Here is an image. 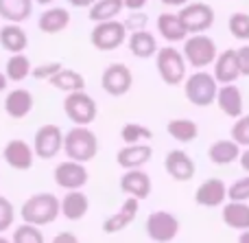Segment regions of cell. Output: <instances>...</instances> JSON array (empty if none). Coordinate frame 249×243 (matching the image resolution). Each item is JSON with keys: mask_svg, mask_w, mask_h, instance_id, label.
Instances as JSON below:
<instances>
[{"mask_svg": "<svg viewBox=\"0 0 249 243\" xmlns=\"http://www.w3.org/2000/svg\"><path fill=\"white\" fill-rule=\"evenodd\" d=\"M64 153L68 160L88 165L99 153V138L90 127L74 125L72 130H68L64 134Z\"/></svg>", "mask_w": 249, "mask_h": 243, "instance_id": "cell-1", "label": "cell"}, {"mask_svg": "<svg viewBox=\"0 0 249 243\" xmlns=\"http://www.w3.org/2000/svg\"><path fill=\"white\" fill-rule=\"evenodd\" d=\"M59 215H61V204L53 193H35L20 208L22 222L31 224V226H37V228L53 224Z\"/></svg>", "mask_w": 249, "mask_h": 243, "instance_id": "cell-2", "label": "cell"}, {"mask_svg": "<svg viewBox=\"0 0 249 243\" xmlns=\"http://www.w3.org/2000/svg\"><path fill=\"white\" fill-rule=\"evenodd\" d=\"M155 68H158V75L166 86H179V83L186 81V64L184 53L177 51L175 46H162L158 53H155Z\"/></svg>", "mask_w": 249, "mask_h": 243, "instance_id": "cell-3", "label": "cell"}, {"mask_svg": "<svg viewBox=\"0 0 249 243\" xmlns=\"http://www.w3.org/2000/svg\"><path fill=\"white\" fill-rule=\"evenodd\" d=\"M216 92H219V83L212 77V73L206 70H197L184 81V96L188 103L197 105V108H208L216 101Z\"/></svg>", "mask_w": 249, "mask_h": 243, "instance_id": "cell-4", "label": "cell"}, {"mask_svg": "<svg viewBox=\"0 0 249 243\" xmlns=\"http://www.w3.org/2000/svg\"><path fill=\"white\" fill-rule=\"evenodd\" d=\"M181 53H184L186 64L197 70H203V68H208V66H212L216 55H219L216 42L210 35H188Z\"/></svg>", "mask_w": 249, "mask_h": 243, "instance_id": "cell-5", "label": "cell"}, {"mask_svg": "<svg viewBox=\"0 0 249 243\" xmlns=\"http://www.w3.org/2000/svg\"><path fill=\"white\" fill-rule=\"evenodd\" d=\"M64 112L74 125L90 127V123H94L96 116H99V105L86 90L70 92L64 99Z\"/></svg>", "mask_w": 249, "mask_h": 243, "instance_id": "cell-6", "label": "cell"}, {"mask_svg": "<svg viewBox=\"0 0 249 243\" xmlns=\"http://www.w3.org/2000/svg\"><path fill=\"white\" fill-rule=\"evenodd\" d=\"M179 228H181L179 219L173 213H168V210H153V213L146 217V224H144L146 235L155 243L175 241L177 235H179Z\"/></svg>", "mask_w": 249, "mask_h": 243, "instance_id": "cell-7", "label": "cell"}, {"mask_svg": "<svg viewBox=\"0 0 249 243\" xmlns=\"http://www.w3.org/2000/svg\"><path fill=\"white\" fill-rule=\"evenodd\" d=\"M124 39H127V29L118 20L99 22L90 31V42L96 51H116L124 44Z\"/></svg>", "mask_w": 249, "mask_h": 243, "instance_id": "cell-8", "label": "cell"}, {"mask_svg": "<svg viewBox=\"0 0 249 243\" xmlns=\"http://www.w3.org/2000/svg\"><path fill=\"white\" fill-rule=\"evenodd\" d=\"M177 16L188 35H201L214 24V9L206 2H188Z\"/></svg>", "mask_w": 249, "mask_h": 243, "instance_id": "cell-9", "label": "cell"}, {"mask_svg": "<svg viewBox=\"0 0 249 243\" xmlns=\"http://www.w3.org/2000/svg\"><path fill=\"white\" fill-rule=\"evenodd\" d=\"M33 151L39 160H53L59 151H64V131L55 123H46L35 131Z\"/></svg>", "mask_w": 249, "mask_h": 243, "instance_id": "cell-10", "label": "cell"}, {"mask_svg": "<svg viewBox=\"0 0 249 243\" xmlns=\"http://www.w3.org/2000/svg\"><path fill=\"white\" fill-rule=\"evenodd\" d=\"M133 86V75L127 64L114 61V64L105 66L103 75H101V88L105 94L109 96H124Z\"/></svg>", "mask_w": 249, "mask_h": 243, "instance_id": "cell-11", "label": "cell"}, {"mask_svg": "<svg viewBox=\"0 0 249 243\" xmlns=\"http://www.w3.org/2000/svg\"><path fill=\"white\" fill-rule=\"evenodd\" d=\"M53 180L59 188L64 191H81L88 182H90V171L86 165L74 160H64L55 167L53 171Z\"/></svg>", "mask_w": 249, "mask_h": 243, "instance_id": "cell-12", "label": "cell"}, {"mask_svg": "<svg viewBox=\"0 0 249 243\" xmlns=\"http://www.w3.org/2000/svg\"><path fill=\"white\" fill-rule=\"evenodd\" d=\"M2 158L11 169L16 171H29L35 162V151H33V145L24 143L20 138H13L4 145L2 149Z\"/></svg>", "mask_w": 249, "mask_h": 243, "instance_id": "cell-13", "label": "cell"}, {"mask_svg": "<svg viewBox=\"0 0 249 243\" xmlns=\"http://www.w3.org/2000/svg\"><path fill=\"white\" fill-rule=\"evenodd\" d=\"M228 200V184L221 178H208L199 184V188L195 191V202L203 208H216L223 206Z\"/></svg>", "mask_w": 249, "mask_h": 243, "instance_id": "cell-14", "label": "cell"}, {"mask_svg": "<svg viewBox=\"0 0 249 243\" xmlns=\"http://www.w3.org/2000/svg\"><path fill=\"white\" fill-rule=\"evenodd\" d=\"M164 169H166V173L171 175L175 182H188V180H193L195 171H197V165H195V160L186 151L173 149V151H168L166 158H164Z\"/></svg>", "mask_w": 249, "mask_h": 243, "instance_id": "cell-15", "label": "cell"}, {"mask_svg": "<svg viewBox=\"0 0 249 243\" xmlns=\"http://www.w3.org/2000/svg\"><path fill=\"white\" fill-rule=\"evenodd\" d=\"M212 77L216 79L219 86H228V83H236V79L241 77V68H238V57L236 51L228 48V51L219 53L212 64Z\"/></svg>", "mask_w": 249, "mask_h": 243, "instance_id": "cell-16", "label": "cell"}, {"mask_svg": "<svg viewBox=\"0 0 249 243\" xmlns=\"http://www.w3.org/2000/svg\"><path fill=\"white\" fill-rule=\"evenodd\" d=\"M216 105L219 110L230 118H241L245 112V101H243V92L236 83H228V86H219L216 92Z\"/></svg>", "mask_w": 249, "mask_h": 243, "instance_id": "cell-17", "label": "cell"}, {"mask_svg": "<svg viewBox=\"0 0 249 243\" xmlns=\"http://www.w3.org/2000/svg\"><path fill=\"white\" fill-rule=\"evenodd\" d=\"M151 158H153V149H151V145H146V143L124 145V147H121L118 153H116V165L123 167L124 171L142 169Z\"/></svg>", "mask_w": 249, "mask_h": 243, "instance_id": "cell-18", "label": "cell"}, {"mask_svg": "<svg viewBox=\"0 0 249 243\" xmlns=\"http://www.w3.org/2000/svg\"><path fill=\"white\" fill-rule=\"evenodd\" d=\"M121 188L123 193H127V197L142 202L151 195L153 184H151L149 173H144L142 169H131V171H124V175L121 178Z\"/></svg>", "mask_w": 249, "mask_h": 243, "instance_id": "cell-19", "label": "cell"}, {"mask_svg": "<svg viewBox=\"0 0 249 243\" xmlns=\"http://www.w3.org/2000/svg\"><path fill=\"white\" fill-rule=\"evenodd\" d=\"M138 208H140V202L133 200V197H127L121 208L103 222V232L105 235H116V232L129 228L133 224V219L138 217Z\"/></svg>", "mask_w": 249, "mask_h": 243, "instance_id": "cell-20", "label": "cell"}, {"mask_svg": "<svg viewBox=\"0 0 249 243\" xmlns=\"http://www.w3.org/2000/svg\"><path fill=\"white\" fill-rule=\"evenodd\" d=\"M35 99L26 88H16V90H9L7 96H4V112L11 118H24L33 112Z\"/></svg>", "mask_w": 249, "mask_h": 243, "instance_id": "cell-21", "label": "cell"}, {"mask_svg": "<svg viewBox=\"0 0 249 243\" xmlns=\"http://www.w3.org/2000/svg\"><path fill=\"white\" fill-rule=\"evenodd\" d=\"M70 11L66 7H51L39 16L37 20V29L46 35H55V33H61L70 26Z\"/></svg>", "mask_w": 249, "mask_h": 243, "instance_id": "cell-22", "label": "cell"}, {"mask_svg": "<svg viewBox=\"0 0 249 243\" xmlns=\"http://www.w3.org/2000/svg\"><path fill=\"white\" fill-rule=\"evenodd\" d=\"M59 204H61V215L68 222H81L88 215V210H90V200L81 191H68Z\"/></svg>", "mask_w": 249, "mask_h": 243, "instance_id": "cell-23", "label": "cell"}, {"mask_svg": "<svg viewBox=\"0 0 249 243\" xmlns=\"http://www.w3.org/2000/svg\"><path fill=\"white\" fill-rule=\"evenodd\" d=\"M158 33L160 37H164L168 44H177V42H186V37H188V33H186L184 24H181L179 16L177 13H160L158 18Z\"/></svg>", "mask_w": 249, "mask_h": 243, "instance_id": "cell-24", "label": "cell"}, {"mask_svg": "<svg viewBox=\"0 0 249 243\" xmlns=\"http://www.w3.org/2000/svg\"><path fill=\"white\" fill-rule=\"evenodd\" d=\"M127 46H129V51H131V55L138 57V59H151V57H155V53H158V39H155L153 33L142 29V31H133V33L129 35Z\"/></svg>", "mask_w": 249, "mask_h": 243, "instance_id": "cell-25", "label": "cell"}, {"mask_svg": "<svg viewBox=\"0 0 249 243\" xmlns=\"http://www.w3.org/2000/svg\"><path fill=\"white\" fill-rule=\"evenodd\" d=\"M208 158H210L212 165H219V167H228L232 162H236L241 158V147L234 143L232 138H221L214 140L208 149Z\"/></svg>", "mask_w": 249, "mask_h": 243, "instance_id": "cell-26", "label": "cell"}, {"mask_svg": "<svg viewBox=\"0 0 249 243\" xmlns=\"http://www.w3.org/2000/svg\"><path fill=\"white\" fill-rule=\"evenodd\" d=\"M221 219L232 230H238V232L249 230V204L247 202H230V204H223Z\"/></svg>", "mask_w": 249, "mask_h": 243, "instance_id": "cell-27", "label": "cell"}, {"mask_svg": "<svg viewBox=\"0 0 249 243\" xmlns=\"http://www.w3.org/2000/svg\"><path fill=\"white\" fill-rule=\"evenodd\" d=\"M0 46L7 53L16 55V53H24L29 46V33L22 29L20 24H4L0 29Z\"/></svg>", "mask_w": 249, "mask_h": 243, "instance_id": "cell-28", "label": "cell"}, {"mask_svg": "<svg viewBox=\"0 0 249 243\" xmlns=\"http://www.w3.org/2000/svg\"><path fill=\"white\" fill-rule=\"evenodd\" d=\"M33 13V0H0V18L9 24H22Z\"/></svg>", "mask_w": 249, "mask_h": 243, "instance_id": "cell-29", "label": "cell"}, {"mask_svg": "<svg viewBox=\"0 0 249 243\" xmlns=\"http://www.w3.org/2000/svg\"><path fill=\"white\" fill-rule=\"evenodd\" d=\"M48 83H51L53 88H57V90L66 92V94L86 90V79H83V75L77 73V70H70V68H61Z\"/></svg>", "mask_w": 249, "mask_h": 243, "instance_id": "cell-30", "label": "cell"}, {"mask_svg": "<svg viewBox=\"0 0 249 243\" xmlns=\"http://www.w3.org/2000/svg\"><path fill=\"white\" fill-rule=\"evenodd\" d=\"M166 131L177 143H193L199 136V125L190 118H173L166 123Z\"/></svg>", "mask_w": 249, "mask_h": 243, "instance_id": "cell-31", "label": "cell"}, {"mask_svg": "<svg viewBox=\"0 0 249 243\" xmlns=\"http://www.w3.org/2000/svg\"><path fill=\"white\" fill-rule=\"evenodd\" d=\"M31 70H33V66H31V59L24 55V53H16V55H11L7 59V64H4V75H7L9 81H24L26 77H31Z\"/></svg>", "mask_w": 249, "mask_h": 243, "instance_id": "cell-32", "label": "cell"}, {"mask_svg": "<svg viewBox=\"0 0 249 243\" xmlns=\"http://www.w3.org/2000/svg\"><path fill=\"white\" fill-rule=\"evenodd\" d=\"M124 9L123 0H96L90 7V20L94 24L99 22H107V20H116V16Z\"/></svg>", "mask_w": 249, "mask_h": 243, "instance_id": "cell-33", "label": "cell"}, {"mask_svg": "<svg viewBox=\"0 0 249 243\" xmlns=\"http://www.w3.org/2000/svg\"><path fill=\"white\" fill-rule=\"evenodd\" d=\"M121 138L124 140V145H138L153 138V131L146 125H140V123H124L121 130Z\"/></svg>", "mask_w": 249, "mask_h": 243, "instance_id": "cell-34", "label": "cell"}, {"mask_svg": "<svg viewBox=\"0 0 249 243\" xmlns=\"http://www.w3.org/2000/svg\"><path fill=\"white\" fill-rule=\"evenodd\" d=\"M228 29L236 39L249 42V13H245V11L232 13L228 20Z\"/></svg>", "mask_w": 249, "mask_h": 243, "instance_id": "cell-35", "label": "cell"}, {"mask_svg": "<svg viewBox=\"0 0 249 243\" xmlns=\"http://www.w3.org/2000/svg\"><path fill=\"white\" fill-rule=\"evenodd\" d=\"M11 243H46L44 235L37 226H31V224H22L13 230Z\"/></svg>", "mask_w": 249, "mask_h": 243, "instance_id": "cell-36", "label": "cell"}, {"mask_svg": "<svg viewBox=\"0 0 249 243\" xmlns=\"http://www.w3.org/2000/svg\"><path fill=\"white\" fill-rule=\"evenodd\" d=\"M232 140L238 147H249V114H243L232 125Z\"/></svg>", "mask_w": 249, "mask_h": 243, "instance_id": "cell-37", "label": "cell"}, {"mask_svg": "<svg viewBox=\"0 0 249 243\" xmlns=\"http://www.w3.org/2000/svg\"><path fill=\"white\" fill-rule=\"evenodd\" d=\"M228 200L230 202H249V175L236 180L228 187Z\"/></svg>", "mask_w": 249, "mask_h": 243, "instance_id": "cell-38", "label": "cell"}, {"mask_svg": "<svg viewBox=\"0 0 249 243\" xmlns=\"http://www.w3.org/2000/svg\"><path fill=\"white\" fill-rule=\"evenodd\" d=\"M16 222V208L4 195H0V235L7 232Z\"/></svg>", "mask_w": 249, "mask_h": 243, "instance_id": "cell-39", "label": "cell"}, {"mask_svg": "<svg viewBox=\"0 0 249 243\" xmlns=\"http://www.w3.org/2000/svg\"><path fill=\"white\" fill-rule=\"evenodd\" d=\"M64 68L61 66V61H48V64H39L37 68L31 70V77L37 79V81H51L53 77H55L59 70Z\"/></svg>", "mask_w": 249, "mask_h": 243, "instance_id": "cell-40", "label": "cell"}, {"mask_svg": "<svg viewBox=\"0 0 249 243\" xmlns=\"http://www.w3.org/2000/svg\"><path fill=\"white\" fill-rule=\"evenodd\" d=\"M146 22H149V18L144 16V13H138V11H131V16H129V20H124L123 24H124V29H131V33L133 31H142L146 26Z\"/></svg>", "mask_w": 249, "mask_h": 243, "instance_id": "cell-41", "label": "cell"}, {"mask_svg": "<svg viewBox=\"0 0 249 243\" xmlns=\"http://www.w3.org/2000/svg\"><path fill=\"white\" fill-rule=\"evenodd\" d=\"M238 57V68H241V77H249V44L241 46L236 51Z\"/></svg>", "mask_w": 249, "mask_h": 243, "instance_id": "cell-42", "label": "cell"}, {"mask_svg": "<svg viewBox=\"0 0 249 243\" xmlns=\"http://www.w3.org/2000/svg\"><path fill=\"white\" fill-rule=\"evenodd\" d=\"M51 243H79V237L72 235V232H59Z\"/></svg>", "mask_w": 249, "mask_h": 243, "instance_id": "cell-43", "label": "cell"}, {"mask_svg": "<svg viewBox=\"0 0 249 243\" xmlns=\"http://www.w3.org/2000/svg\"><path fill=\"white\" fill-rule=\"evenodd\" d=\"M146 2L149 0H123L124 9H129V11H142L146 7Z\"/></svg>", "mask_w": 249, "mask_h": 243, "instance_id": "cell-44", "label": "cell"}, {"mask_svg": "<svg viewBox=\"0 0 249 243\" xmlns=\"http://www.w3.org/2000/svg\"><path fill=\"white\" fill-rule=\"evenodd\" d=\"M96 0H68V4H72V7L77 9H86V7H92Z\"/></svg>", "mask_w": 249, "mask_h": 243, "instance_id": "cell-45", "label": "cell"}, {"mask_svg": "<svg viewBox=\"0 0 249 243\" xmlns=\"http://www.w3.org/2000/svg\"><path fill=\"white\" fill-rule=\"evenodd\" d=\"M238 162H241V167L249 173V147L245 149V151H241V158H238Z\"/></svg>", "mask_w": 249, "mask_h": 243, "instance_id": "cell-46", "label": "cell"}, {"mask_svg": "<svg viewBox=\"0 0 249 243\" xmlns=\"http://www.w3.org/2000/svg\"><path fill=\"white\" fill-rule=\"evenodd\" d=\"M160 2L166 4V7H186L190 0H160Z\"/></svg>", "mask_w": 249, "mask_h": 243, "instance_id": "cell-47", "label": "cell"}, {"mask_svg": "<svg viewBox=\"0 0 249 243\" xmlns=\"http://www.w3.org/2000/svg\"><path fill=\"white\" fill-rule=\"evenodd\" d=\"M7 83H9L7 75H4V73H0V92H2V90H7Z\"/></svg>", "mask_w": 249, "mask_h": 243, "instance_id": "cell-48", "label": "cell"}, {"mask_svg": "<svg viewBox=\"0 0 249 243\" xmlns=\"http://www.w3.org/2000/svg\"><path fill=\"white\" fill-rule=\"evenodd\" d=\"M238 243H249V230H243L238 237Z\"/></svg>", "mask_w": 249, "mask_h": 243, "instance_id": "cell-49", "label": "cell"}, {"mask_svg": "<svg viewBox=\"0 0 249 243\" xmlns=\"http://www.w3.org/2000/svg\"><path fill=\"white\" fill-rule=\"evenodd\" d=\"M33 2H37V4H51L53 0H33Z\"/></svg>", "mask_w": 249, "mask_h": 243, "instance_id": "cell-50", "label": "cell"}, {"mask_svg": "<svg viewBox=\"0 0 249 243\" xmlns=\"http://www.w3.org/2000/svg\"><path fill=\"white\" fill-rule=\"evenodd\" d=\"M0 243H11V241H9V239H4V237L0 235Z\"/></svg>", "mask_w": 249, "mask_h": 243, "instance_id": "cell-51", "label": "cell"}]
</instances>
